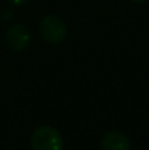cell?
Returning a JSON list of instances; mask_svg holds the SVG:
<instances>
[{
	"mask_svg": "<svg viewBox=\"0 0 149 150\" xmlns=\"http://www.w3.org/2000/svg\"><path fill=\"white\" fill-rule=\"evenodd\" d=\"M33 150H63V137L53 127H38L31 134Z\"/></svg>",
	"mask_w": 149,
	"mask_h": 150,
	"instance_id": "cell-1",
	"label": "cell"
},
{
	"mask_svg": "<svg viewBox=\"0 0 149 150\" xmlns=\"http://www.w3.org/2000/svg\"><path fill=\"white\" fill-rule=\"evenodd\" d=\"M129 148H131L129 138L124 133L118 132V130L104 133L100 140L102 150H129Z\"/></svg>",
	"mask_w": 149,
	"mask_h": 150,
	"instance_id": "cell-4",
	"label": "cell"
},
{
	"mask_svg": "<svg viewBox=\"0 0 149 150\" xmlns=\"http://www.w3.org/2000/svg\"><path fill=\"white\" fill-rule=\"evenodd\" d=\"M8 1L11 3V4H13V5H23V4H25L28 0H8Z\"/></svg>",
	"mask_w": 149,
	"mask_h": 150,
	"instance_id": "cell-5",
	"label": "cell"
},
{
	"mask_svg": "<svg viewBox=\"0 0 149 150\" xmlns=\"http://www.w3.org/2000/svg\"><path fill=\"white\" fill-rule=\"evenodd\" d=\"M131 1L136 3V4H143V3H145V1H147V0H131Z\"/></svg>",
	"mask_w": 149,
	"mask_h": 150,
	"instance_id": "cell-6",
	"label": "cell"
},
{
	"mask_svg": "<svg viewBox=\"0 0 149 150\" xmlns=\"http://www.w3.org/2000/svg\"><path fill=\"white\" fill-rule=\"evenodd\" d=\"M31 44V33L28 28L21 24H13L5 32V45L12 52H23Z\"/></svg>",
	"mask_w": 149,
	"mask_h": 150,
	"instance_id": "cell-3",
	"label": "cell"
},
{
	"mask_svg": "<svg viewBox=\"0 0 149 150\" xmlns=\"http://www.w3.org/2000/svg\"><path fill=\"white\" fill-rule=\"evenodd\" d=\"M40 34L46 42L57 45L66 38L67 26L57 15H46L40 23Z\"/></svg>",
	"mask_w": 149,
	"mask_h": 150,
	"instance_id": "cell-2",
	"label": "cell"
},
{
	"mask_svg": "<svg viewBox=\"0 0 149 150\" xmlns=\"http://www.w3.org/2000/svg\"><path fill=\"white\" fill-rule=\"evenodd\" d=\"M148 34H149V28H148Z\"/></svg>",
	"mask_w": 149,
	"mask_h": 150,
	"instance_id": "cell-7",
	"label": "cell"
}]
</instances>
